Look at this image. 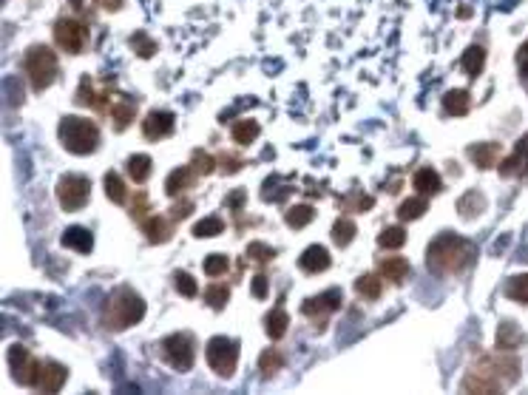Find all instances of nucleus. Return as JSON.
<instances>
[{
  "mask_svg": "<svg viewBox=\"0 0 528 395\" xmlns=\"http://www.w3.org/2000/svg\"><path fill=\"white\" fill-rule=\"evenodd\" d=\"M477 256V248L472 242H466L454 233H441L438 239L426 248V264L441 273V276H457V273H466L472 267Z\"/></svg>",
  "mask_w": 528,
  "mask_h": 395,
  "instance_id": "obj_1",
  "label": "nucleus"
},
{
  "mask_svg": "<svg viewBox=\"0 0 528 395\" xmlns=\"http://www.w3.org/2000/svg\"><path fill=\"white\" fill-rule=\"evenodd\" d=\"M142 316H145V301L131 287L114 290L103 308V321L108 330H126L131 324H139Z\"/></svg>",
  "mask_w": 528,
  "mask_h": 395,
  "instance_id": "obj_2",
  "label": "nucleus"
},
{
  "mask_svg": "<svg viewBox=\"0 0 528 395\" xmlns=\"http://www.w3.org/2000/svg\"><path fill=\"white\" fill-rule=\"evenodd\" d=\"M57 134H60L63 148L71 151V154H77V157L94 154L97 145H100V128L85 117H63L60 119Z\"/></svg>",
  "mask_w": 528,
  "mask_h": 395,
  "instance_id": "obj_3",
  "label": "nucleus"
},
{
  "mask_svg": "<svg viewBox=\"0 0 528 395\" xmlns=\"http://www.w3.org/2000/svg\"><path fill=\"white\" fill-rule=\"evenodd\" d=\"M57 54L49 46H32L23 57V72L32 83V91H46L57 80Z\"/></svg>",
  "mask_w": 528,
  "mask_h": 395,
  "instance_id": "obj_4",
  "label": "nucleus"
},
{
  "mask_svg": "<svg viewBox=\"0 0 528 395\" xmlns=\"http://www.w3.org/2000/svg\"><path fill=\"white\" fill-rule=\"evenodd\" d=\"M205 355H207V364L216 376L230 378L236 373V364H239V342L225 339V336H213L205 347Z\"/></svg>",
  "mask_w": 528,
  "mask_h": 395,
  "instance_id": "obj_5",
  "label": "nucleus"
},
{
  "mask_svg": "<svg viewBox=\"0 0 528 395\" xmlns=\"http://www.w3.org/2000/svg\"><path fill=\"white\" fill-rule=\"evenodd\" d=\"M162 355L165 361L171 364L173 370L185 373V370H191L194 367V361H196V342L191 333H173V336H168L162 342Z\"/></svg>",
  "mask_w": 528,
  "mask_h": 395,
  "instance_id": "obj_6",
  "label": "nucleus"
},
{
  "mask_svg": "<svg viewBox=\"0 0 528 395\" xmlns=\"http://www.w3.org/2000/svg\"><path fill=\"white\" fill-rule=\"evenodd\" d=\"M91 199V179L80 174H66L57 182V202L63 210H80Z\"/></svg>",
  "mask_w": 528,
  "mask_h": 395,
  "instance_id": "obj_7",
  "label": "nucleus"
},
{
  "mask_svg": "<svg viewBox=\"0 0 528 395\" xmlns=\"http://www.w3.org/2000/svg\"><path fill=\"white\" fill-rule=\"evenodd\" d=\"M503 387L506 384L500 381V376H497V370H494V364H491L488 355H483L475 367L469 370V376L463 378V384H460L463 392H500Z\"/></svg>",
  "mask_w": 528,
  "mask_h": 395,
  "instance_id": "obj_8",
  "label": "nucleus"
},
{
  "mask_svg": "<svg viewBox=\"0 0 528 395\" xmlns=\"http://www.w3.org/2000/svg\"><path fill=\"white\" fill-rule=\"evenodd\" d=\"M54 43L69 54H80L88 43V26H83L80 20H71V17L57 20L54 23Z\"/></svg>",
  "mask_w": 528,
  "mask_h": 395,
  "instance_id": "obj_9",
  "label": "nucleus"
},
{
  "mask_svg": "<svg viewBox=\"0 0 528 395\" xmlns=\"http://www.w3.org/2000/svg\"><path fill=\"white\" fill-rule=\"evenodd\" d=\"M6 361H9V367H12V378H15L17 384L35 387L37 373H40V361L32 358V353H28L26 347H20V344H15V347H9Z\"/></svg>",
  "mask_w": 528,
  "mask_h": 395,
  "instance_id": "obj_10",
  "label": "nucleus"
},
{
  "mask_svg": "<svg viewBox=\"0 0 528 395\" xmlns=\"http://www.w3.org/2000/svg\"><path fill=\"white\" fill-rule=\"evenodd\" d=\"M341 301H344V296H341V290H327V293H318L313 299H307L301 305V313L316 319V316H327V313H335L341 308Z\"/></svg>",
  "mask_w": 528,
  "mask_h": 395,
  "instance_id": "obj_11",
  "label": "nucleus"
},
{
  "mask_svg": "<svg viewBox=\"0 0 528 395\" xmlns=\"http://www.w3.org/2000/svg\"><path fill=\"white\" fill-rule=\"evenodd\" d=\"M173 126H176V119L171 111H151L142 119V134L148 140H162V137L173 134Z\"/></svg>",
  "mask_w": 528,
  "mask_h": 395,
  "instance_id": "obj_12",
  "label": "nucleus"
},
{
  "mask_svg": "<svg viewBox=\"0 0 528 395\" xmlns=\"http://www.w3.org/2000/svg\"><path fill=\"white\" fill-rule=\"evenodd\" d=\"M66 378H69L66 367H60V364H54V361H46V364H40L35 389H40V392H60V387L66 384Z\"/></svg>",
  "mask_w": 528,
  "mask_h": 395,
  "instance_id": "obj_13",
  "label": "nucleus"
},
{
  "mask_svg": "<svg viewBox=\"0 0 528 395\" xmlns=\"http://www.w3.org/2000/svg\"><path fill=\"white\" fill-rule=\"evenodd\" d=\"M74 100H77V106H94L100 111H111V94L108 91H94V83H91L88 77H83Z\"/></svg>",
  "mask_w": 528,
  "mask_h": 395,
  "instance_id": "obj_14",
  "label": "nucleus"
},
{
  "mask_svg": "<svg viewBox=\"0 0 528 395\" xmlns=\"http://www.w3.org/2000/svg\"><path fill=\"white\" fill-rule=\"evenodd\" d=\"M196 176H199V174L194 171V165H182V168L171 171L168 179H165V194H168V196H179L182 191H188V188L196 185Z\"/></svg>",
  "mask_w": 528,
  "mask_h": 395,
  "instance_id": "obj_15",
  "label": "nucleus"
},
{
  "mask_svg": "<svg viewBox=\"0 0 528 395\" xmlns=\"http://www.w3.org/2000/svg\"><path fill=\"white\" fill-rule=\"evenodd\" d=\"M330 264H332V259H330L327 248H321V245H309V248L301 253V259H298V267H301L304 273H324Z\"/></svg>",
  "mask_w": 528,
  "mask_h": 395,
  "instance_id": "obj_16",
  "label": "nucleus"
},
{
  "mask_svg": "<svg viewBox=\"0 0 528 395\" xmlns=\"http://www.w3.org/2000/svg\"><path fill=\"white\" fill-rule=\"evenodd\" d=\"M503 154V145L500 142H477V145H472L469 148V157H472V162L477 165V168H494L497 165V157Z\"/></svg>",
  "mask_w": 528,
  "mask_h": 395,
  "instance_id": "obj_17",
  "label": "nucleus"
},
{
  "mask_svg": "<svg viewBox=\"0 0 528 395\" xmlns=\"http://www.w3.org/2000/svg\"><path fill=\"white\" fill-rule=\"evenodd\" d=\"M412 185L418 188V194L434 196V194L443 191V179H441V174L434 171V168H420V171L412 176Z\"/></svg>",
  "mask_w": 528,
  "mask_h": 395,
  "instance_id": "obj_18",
  "label": "nucleus"
},
{
  "mask_svg": "<svg viewBox=\"0 0 528 395\" xmlns=\"http://www.w3.org/2000/svg\"><path fill=\"white\" fill-rule=\"evenodd\" d=\"M142 233H145V239L151 242V245H165V242L171 239V233H173V228H171V222L165 217H151V219L142 222Z\"/></svg>",
  "mask_w": 528,
  "mask_h": 395,
  "instance_id": "obj_19",
  "label": "nucleus"
},
{
  "mask_svg": "<svg viewBox=\"0 0 528 395\" xmlns=\"http://www.w3.org/2000/svg\"><path fill=\"white\" fill-rule=\"evenodd\" d=\"M528 171V137H522L514 148V154L500 165V174L503 176H517V174H525Z\"/></svg>",
  "mask_w": 528,
  "mask_h": 395,
  "instance_id": "obj_20",
  "label": "nucleus"
},
{
  "mask_svg": "<svg viewBox=\"0 0 528 395\" xmlns=\"http://www.w3.org/2000/svg\"><path fill=\"white\" fill-rule=\"evenodd\" d=\"M378 270H381V276H384V279L400 285L403 279L409 276V262L403 259V256H386V259L378 262Z\"/></svg>",
  "mask_w": 528,
  "mask_h": 395,
  "instance_id": "obj_21",
  "label": "nucleus"
},
{
  "mask_svg": "<svg viewBox=\"0 0 528 395\" xmlns=\"http://www.w3.org/2000/svg\"><path fill=\"white\" fill-rule=\"evenodd\" d=\"M520 344H525V336H522V330L514 324V321H503L500 327H497V350H517Z\"/></svg>",
  "mask_w": 528,
  "mask_h": 395,
  "instance_id": "obj_22",
  "label": "nucleus"
},
{
  "mask_svg": "<svg viewBox=\"0 0 528 395\" xmlns=\"http://www.w3.org/2000/svg\"><path fill=\"white\" fill-rule=\"evenodd\" d=\"M63 245L71 248V251H77V253H88L91 248H94V236H91L88 228L74 225V228H69V230L63 233Z\"/></svg>",
  "mask_w": 528,
  "mask_h": 395,
  "instance_id": "obj_23",
  "label": "nucleus"
},
{
  "mask_svg": "<svg viewBox=\"0 0 528 395\" xmlns=\"http://www.w3.org/2000/svg\"><path fill=\"white\" fill-rule=\"evenodd\" d=\"M443 108H446V114H452V117H466V114H469V108H472L469 91H463V88L446 91V94H443Z\"/></svg>",
  "mask_w": 528,
  "mask_h": 395,
  "instance_id": "obj_24",
  "label": "nucleus"
},
{
  "mask_svg": "<svg viewBox=\"0 0 528 395\" xmlns=\"http://www.w3.org/2000/svg\"><path fill=\"white\" fill-rule=\"evenodd\" d=\"M457 210H460V217H463V219H475V217H480L483 210H486V196H483L480 191L463 194L460 202H457Z\"/></svg>",
  "mask_w": 528,
  "mask_h": 395,
  "instance_id": "obj_25",
  "label": "nucleus"
},
{
  "mask_svg": "<svg viewBox=\"0 0 528 395\" xmlns=\"http://www.w3.org/2000/svg\"><path fill=\"white\" fill-rule=\"evenodd\" d=\"M134 117H137V103H131V100H119L111 106V119H114L117 131H126Z\"/></svg>",
  "mask_w": 528,
  "mask_h": 395,
  "instance_id": "obj_26",
  "label": "nucleus"
},
{
  "mask_svg": "<svg viewBox=\"0 0 528 395\" xmlns=\"http://www.w3.org/2000/svg\"><path fill=\"white\" fill-rule=\"evenodd\" d=\"M287 324H290V319H287V313H284V308L278 305L273 313H267V319H264V330H267V336L273 339V342H278L287 333Z\"/></svg>",
  "mask_w": 528,
  "mask_h": 395,
  "instance_id": "obj_27",
  "label": "nucleus"
},
{
  "mask_svg": "<svg viewBox=\"0 0 528 395\" xmlns=\"http://www.w3.org/2000/svg\"><path fill=\"white\" fill-rule=\"evenodd\" d=\"M262 134V126L256 123V119H239V123L233 126V142L239 145H253Z\"/></svg>",
  "mask_w": 528,
  "mask_h": 395,
  "instance_id": "obj_28",
  "label": "nucleus"
},
{
  "mask_svg": "<svg viewBox=\"0 0 528 395\" xmlns=\"http://www.w3.org/2000/svg\"><path fill=\"white\" fill-rule=\"evenodd\" d=\"M426 210H429V202H426L423 194H420V196H412V199H407V202H400L398 219H400V222H412V219H420Z\"/></svg>",
  "mask_w": 528,
  "mask_h": 395,
  "instance_id": "obj_29",
  "label": "nucleus"
},
{
  "mask_svg": "<svg viewBox=\"0 0 528 395\" xmlns=\"http://www.w3.org/2000/svg\"><path fill=\"white\" fill-rule=\"evenodd\" d=\"M463 69H466V74L469 77H477L480 72H483V66H486V51H483V46H469L463 51Z\"/></svg>",
  "mask_w": 528,
  "mask_h": 395,
  "instance_id": "obj_30",
  "label": "nucleus"
},
{
  "mask_svg": "<svg viewBox=\"0 0 528 395\" xmlns=\"http://www.w3.org/2000/svg\"><path fill=\"white\" fill-rule=\"evenodd\" d=\"M151 171H153V160L148 154H134L128 160V176L137 182V185H142V182L151 176Z\"/></svg>",
  "mask_w": 528,
  "mask_h": 395,
  "instance_id": "obj_31",
  "label": "nucleus"
},
{
  "mask_svg": "<svg viewBox=\"0 0 528 395\" xmlns=\"http://www.w3.org/2000/svg\"><path fill=\"white\" fill-rule=\"evenodd\" d=\"M105 196H108L111 202H117V205H126V199H128L126 182H122V176L114 174V171L105 174Z\"/></svg>",
  "mask_w": 528,
  "mask_h": 395,
  "instance_id": "obj_32",
  "label": "nucleus"
},
{
  "mask_svg": "<svg viewBox=\"0 0 528 395\" xmlns=\"http://www.w3.org/2000/svg\"><path fill=\"white\" fill-rule=\"evenodd\" d=\"M355 233H358V228H355V222H352V219H338V222L332 225V242H335L338 248H347V245H352Z\"/></svg>",
  "mask_w": 528,
  "mask_h": 395,
  "instance_id": "obj_33",
  "label": "nucleus"
},
{
  "mask_svg": "<svg viewBox=\"0 0 528 395\" xmlns=\"http://www.w3.org/2000/svg\"><path fill=\"white\" fill-rule=\"evenodd\" d=\"M313 217H316V210L309 208V205H293L290 210H287V217H284V222L290 225V228H307L309 222H313Z\"/></svg>",
  "mask_w": 528,
  "mask_h": 395,
  "instance_id": "obj_34",
  "label": "nucleus"
},
{
  "mask_svg": "<svg viewBox=\"0 0 528 395\" xmlns=\"http://www.w3.org/2000/svg\"><path fill=\"white\" fill-rule=\"evenodd\" d=\"M378 245L386 248V251H398L407 245V230L403 228H386L381 236H378Z\"/></svg>",
  "mask_w": 528,
  "mask_h": 395,
  "instance_id": "obj_35",
  "label": "nucleus"
},
{
  "mask_svg": "<svg viewBox=\"0 0 528 395\" xmlns=\"http://www.w3.org/2000/svg\"><path fill=\"white\" fill-rule=\"evenodd\" d=\"M219 233H225V222L219 217H207V219L196 222V228H194V236H199V239H210Z\"/></svg>",
  "mask_w": 528,
  "mask_h": 395,
  "instance_id": "obj_36",
  "label": "nucleus"
},
{
  "mask_svg": "<svg viewBox=\"0 0 528 395\" xmlns=\"http://www.w3.org/2000/svg\"><path fill=\"white\" fill-rule=\"evenodd\" d=\"M355 290H358V296L378 299V296H381V279L375 276V273H366V276H361V279L355 282Z\"/></svg>",
  "mask_w": 528,
  "mask_h": 395,
  "instance_id": "obj_37",
  "label": "nucleus"
},
{
  "mask_svg": "<svg viewBox=\"0 0 528 395\" xmlns=\"http://www.w3.org/2000/svg\"><path fill=\"white\" fill-rule=\"evenodd\" d=\"M228 299H230V290H228L225 285H210V287L205 290V301H207L213 310H222V308L228 305Z\"/></svg>",
  "mask_w": 528,
  "mask_h": 395,
  "instance_id": "obj_38",
  "label": "nucleus"
},
{
  "mask_svg": "<svg viewBox=\"0 0 528 395\" xmlns=\"http://www.w3.org/2000/svg\"><path fill=\"white\" fill-rule=\"evenodd\" d=\"M259 367H262V373L264 376H270V373H275V370H282L284 367V355L278 353V350H264L262 353V358H259Z\"/></svg>",
  "mask_w": 528,
  "mask_h": 395,
  "instance_id": "obj_39",
  "label": "nucleus"
},
{
  "mask_svg": "<svg viewBox=\"0 0 528 395\" xmlns=\"http://www.w3.org/2000/svg\"><path fill=\"white\" fill-rule=\"evenodd\" d=\"M506 296L520 301V305H528V276H514L506 285Z\"/></svg>",
  "mask_w": 528,
  "mask_h": 395,
  "instance_id": "obj_40",
  "label": "nucleus"
},
{
  "mask_svg": "<svg viewBox=\"0 0 528 395\" xmlns=\"http://www.w3.org/2000/svg\"><path fill=\"white\" fill-rule=\"evenodd\" d=\"M173 285H176V290H179L182 296H188V299H194V296L199 293L196 279L191 276V273H185V270H176V273H173Z\"/></svg>",
  "mask_w": 528,
  "mask_h": 395,
  "instance_id": "obj_41",
  "label": "nucleus"
},
{
  "mask_svg": "<svg viewBox=\"0 0 528 395\" xmlns=\"http://www.w3.org/2000/svg\"><path fill=\"white\" fill-rule=\"evenodd\" d=\"M191 165H194V171H196V174H202V176H207V174H213V171H216V160L207 154V151H194Z\"/></svg>",
  "mask_w": 528,
  "mask_h": 395,
  "instance_id": "obj_42",
  "label": "nucleus"
},
{
  "mask_svg": "<svg viewBox=\"0 0 528 395\" xmlns=\"http://www.w3.org/2000/svg\"><path fill=\"white\" fill-rule=\"evenodd\" d=\"M131 49H134L139 57H153V54H157V43H153L145 32H137V35L131 37Z\"/></svg>",
  "mask_w": 528,
  "mask_h": 395,
  "instance_id": "obj_43",
  "label": "nucleus"
},
{
  "mask_svg": "<svg viewBox=\"0 0 528 395\" xmlns=\"http://www.w3.org/2000/svg\"><path fill=\"white\" fill-rule=\"evenodd\" d=\"M228 267H230V262L222 253H210L205 259V273H207V276H222V273H228Z\"/></svg>",
  "mask_w": 528,
  "mask_h": 395,
  "instance_id": "obj_44",
  "label": "nucleus"
},
{
  "mask_svg": "<svg viewBox=\"0 0 528 395\" xmlns=\"http://www.w3.org/2000/svg\"><path fill=\"white\" fill-rule=\"evenodd\" d=\"M247 256H250L253 262H270L273 256H275V251L270 248V245H264V242H250V245H247Z\"/></svg>",
  "mask_w": 528,
  "mask_h": 395,
  "instance_id": "obj_45",
  "label": "nucleus"
},
{
  "mask_svg": "<svg viewBox=\"0 0 528 395\" xmlns=\"http://www.w3.org/2000/svg\"><path fill=\"white\" fill-rule=\"evenodd\" d=\"M191 210H194V202H191V199H182V202H176V205L171 208V219H173V222L188 219V217H191Z\"/></svg>",
  "mask_w": 528,
  "mask_h": 395,
  "instance_id": "obj_46",
  "label": "nucleus"
},
{
  "mask_svg": "<svg viewBox=\"0 0 528 395\" xmlns=\"http://www.w3.org/2000/svg\"><path fill=\"white\" fill-rule=\"evenodd\" d=\"M145 210H148V196L139 191L137 199H134V205H131V217H134V219H145Z\"/></svg>",
  "mask_w": 528,
  "mask_h": 395,
  "instance_id": "obj_47",
  "label": "nucleus"
},
{
  "mask_svg": "<svg viewBox=\"0 0 528 395\" xmlns=\"http://www.w3.org/2000/svg\"><path fill=\"white\" fill-rule=\"evenodd\" d=\"M219 165H222V171H225V174H236L244 162H241L239 157H233V154H222V157H219Z\"/></svg>",
  "mask_w": 528,
  "mask_h": 395,
  "instance_id": "obj_48",
  "label": "nucleus"
},
{
  "mask_svg": "<svg viewBox=\"0 0 528 395\" xmlns=\"http://www.w3.org/2000/svg\"><path fill=\"white\" fill-rule=\"evenodd\" d=\"M517 66H520V74H522V80L528 83V40L520 46V51H517Z\"/></svg>",
  "mask_w": 528,
  "mask_h": 395,
  "instance_id": "obj_49",
  "label": "nucleus"
},
{
  "mask_svg": "<svg viewBox=\"0 0 528 395\" xmlns=\"http://www.w3.org/2000/svg\"><path fill=\"white\" fill-rule=\"evenodd\" d=\"M253 296H256V299H264V296H267V276H262V273L253 279Z\"/></svg>",
  "mask_w": 528,
  "mask_h": 395,
  "instance_id": "obj_50",
  "label": "nucleus"
},
{
  "mask_svg": "<svg viewBox=\"0 0 528 395\" xmlns=\"http://www.w3.org/2000/svg\"><path fill=\"white\" fill-rule=\"evenodd\" d=\"M122 3H126V0H94V6H100L105 12H119Z\"/></svg>",
  "mask_w": 528,
  "mask_h": 395,
  "instance_id": "obj_51",
  "label": "nucleus"
},
{
  "mask_svg": "<svg viewBox=\"0 0 528 395\" xmlns=\"http://www.w3.org/2000/svg\"><path fill=\"white\" fill-rule=\"evenodd\" d=\"M244 199H247V194H244V191H233V194H230V196H228V205H230V208H233V210H239V208H241V202H244Z\"/></svg>",
  "mask_w": 528,
  "mask_h": 395,
  "instance_id": "obj_52",
  "label": "nucleus"
}]
</instances>
